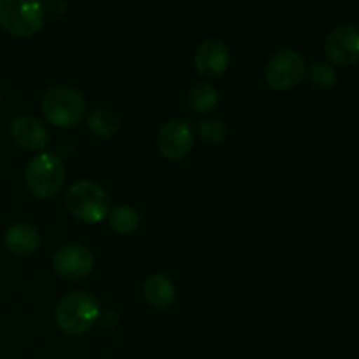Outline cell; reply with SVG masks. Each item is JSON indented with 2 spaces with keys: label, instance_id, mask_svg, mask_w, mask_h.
I'll list each match as a JSON object with an SVG mask.
<instances>
[{
  "label": "cell",
  "instance_id": "d6986e66",
  "mask_svg": "<svg viewBox=\"0 0 359 359\" xmlns=\"http://www.w3.org/2000/svg\"><path fill=\"white\" fill-rule=\"evenodd\" d=\"M42 11H44V16L46 14H51V16H60L67 11V2H62V0H51V2H46L41 4Z\"/></svg>",
  "mask_w": 359,
  "mask_h": 359
},
{
  "label": "cell",
  "instance_id": "ffe728a7",
  "mask_svg": "<svg viewBox=\"0 0 359 359\" xmlns=\"http://www.w3.org/2000/svg\"><path fill=\"white\" fill-rule=\"evenodd\" d=\"M98 319H102V325L104 326H114L116 323H118V314H116L114 311H107L100 316H98Z\"/></svg>",
  "mask_w": 359,
  "mask_h": 359
},
{
  "label": "cell",
  "instance_id": "ba28073f",
  "mask_svg": "<svg viewBox=\"0 0 359 359\" xmlns=\"http://www.w3.org/2000/svg\"><path fill=\"white\" fill-rule=\"evenodd\" d=\"M325 51L335 65H354L359 58V32L356 25L344 23L333 28L326 37Z\"/></svg>",
  "mask_w": 359,
  "mask_h": 359
},
{
  "label": "cell",
  "instance_id": "ac0fdd59",
  "mask_svg": "<svg viewBox=\"0 0 359 359\" xmlns=\"http://www.w3.org/2000/svg\"><path fill=\"white\" fill-rule=\"evenodd\" d=\"M198 133L205 142L209 144H221L224 142L226 139V125L224 121L216 118H209V119H203V121L198 123Z\"/></svg>",
  "mask_w": 359,
  "mask_h": 359
},
{
  "label": "cell",
  "instance_id": "277c9868",
  "mask_svg": "<svg viewBox=\"0 0 359 359\" xmlns=\"http://www.w3.org/2000/svg\"><path fill=\"white\" fill-rule=\"evenodd\" d=\"M25 182L37 198L48 200L58 195L65 182V168L60 158L51 153H41L28 161L25 168Z\"/></svg>",
  "mask_w": 359,
  "mask_h": 359
},
{
  "label": "cell",
  "instance_id": "e0dca14e",
  "mask_svg": "<svg viewBox=\"0 0 359 359\" xmlns=\"http://www.w3.org/2000/svg\"><path fill=\"white\" fill-rule=\"evenodd\" d=\"M309 76H311V83L314 84V88H318L321 91L333 90L337 86V83H339V76H337L335 69L325 62L312 63L311 70H309Z\"/></svg>",
  "mask_w": 359,
  "mask_h": 359
},
{
  "label": "cell",
  "instance_id": "3957f363",
  "mask_svg": "<svg viewBox=\"0 0 359 359\" xmlns=\"http://www.w3.org/2000/svg\"><path fill=\"white\" fill-rule=\"evenodd\" d=\"M42 112L53 126L72 128L86 112V100L74 88L65 84L51 86L42 97Z\"/></svg>",
  "mask_w": 359,
  "mask_h": 359
},
{
  "label": "cell",
  "instance_id": "8fae6325",
  "mask_svg": "<svg viewBox=\"0 0 359 359\" xmlns=\"http://www.w3.org/2000/svg\"><path fill=\"white\" fill-rule=\"evenodd\" d=\"M14 142L27 151L42 153L49 144V132L44 123L35 116H20L11 125Z\"/></svg>",
  "mask_w": 359,
  "mask_h": 359
},
{
  "label": "cell",
  "instance_id": "6da1fadb",
  "mask_svg": "<svg viewBox=\"0 0 359 359\" xmlns=\"http://www.w3.org/2000/svg\"><path fill=\"white\" fill-rule=\"evenodd\" d=\"M65 205L76 219L88 224L100 223L111 212L107 191L88 179H81L67 189Z\"/></svg>",
  "mask_w": 359,
  "mask_h": 359
},
{
  "label": "cell",
  "instance_id": "5bb4252c",
  "mask_svg": "<svg viewBox=\"0 0 359 359\" xmlns=\"http://www.w3.org/2000/svg\"><path fill=\"white\" fill-rule=\"evenodd\" d=\"M88 128L98 137H112L121 128V119L112 109L98 107L88 116Z\"/></svg>",
  "mask_w": 359,
  "mask_h": 359
},
{
  "label": "cell",
  "instance_id": "8992f818",
  "mask_svg": "<svg viewBox=\"0 0 359 359\" xmlns=\"http://www.w3.org/2000/svg\"><path fill=\"white\" fill-rule=\"evenodd\" d=\"M307 63L294 49H280L270 56L265 65V81L272 90L290 91L304 81Z\"/></svg>",
  "mask_w": 359,
  "mask_h": 359
},
{
  "label": "cell",
  "instance_id": "4fadbf2b",
  "mask_svg": "<svg viewBox=\"0 0 359 359\" xmlns=\"http://www.w3.org/2000/svg\"><path fill=\"white\" fill-rule=\"evenodd\" d=\"M144 297L154 309L167 311L175 302V286L163 273H154L144 283Z\"/></svg>",
  "mask_w": 359,
  "mask_h": 359
},
{
  "label": "cell",
  "instance_id": "5b68a950",
  "mask_svg": "<svg viewBox=\"0 0 359 359\" xmlns=\"http://www.w3.org/2000/svg\"><path fill=\"white\" fill-rule=\"evenodd\" d=\"M44 25V11L39 2L0 0V27L16 37H30Z\"/></svg>",
  "mask_w": 359,
  "mask_h": 359
},
{
  "label": "cell",
  "instance_id": "9c48e42d",
  "mask_svg": "<svg viewBox=\"0 0 359 359\" xmlns=\"http://www.w3.org/2000/svg\"><path fill=\"white\" fill-rule=\"evenodd\" d=\"M158 149L168 160H181L188 156L189 151L193 149V130L189 123L182 119H172L167 121L160 130H158Z\"/></svg>",
  "mask_w": 359,
  "mask_h": 359
},
{
  "label": "cell",
  "instance_id": "7c38bea8",
  "mask_svg": "<svg viewBox=\"0 0 359 359\" xmlns=\"http://www.w3.org/2000/svg\"><path fill=\"white\" fill-rule=\"evenodd\" d=\"M4 244L11 255L28 258V256L35 255L41 248V235H39L37 228H34L32 224L16 223L6 231Z\"/></svg>",
  "mask_w": 359,
  "mask_h": 359
},
{
  "label": "cell",
  "instance_id": "9a60e30c",
  "mask_svg": "<svg viewBox=\"0 0 359 359\" xmlns=\"http://www.w3.org/2000/svg\"><path fill=\"white\" fill-rule=\"evenodd\" d=\"M188 102L193 111L205 114V112L216 109L217 102H219V93H217V88L212 83H196L189 90Z\"/></svg>",
  "mask_w": 359,
  "mask_h": 359
},
{
  "label": "cell",
  "instance_id": "30bf717a",
  "mask_svg": "<svg viewBox=\"0 0 359 359\" xmlns=\"http://www.w3.org/2000/svg\"><path fill=\"white\" fill-rule=\"evenodd\" d=\"M195 67L198 74H202L203 77H209V79L223 76L230 67V51H228L226 44L221 42L219 39L203 41L196 48Z\"/></svg>",
  "mask_w": 359,
  "mask_h": 359
},
{
  "label": "cell",
  "instance_id": "52a82bcc",
  "mask_svg": "<svg viewBox=\"0 0 359 359\" xmlns=\"http://www.w3.org/2000/svg\"><path fill=\"white\" fill-rule=\"evenodd\" d=\"M93 265V255L83 244L62 245L53 256V269L65 280L84 279L91 273Z\"/></svg>",
  "mask_w": 359,
  "mask_h": 359
},
{
  "label": "cell",
  "instance_id": "2e32d148",
  "mask_svg": "<svg viewBox=\"0 0 359 359\" xmlns=\"http://www.w3.org/2000/svg\"><path fill=\"white\" fill-rule=\"evenodd\" d=\"M109 224L119 235L135 233L140 224V216L132 205H118L109 212Z\"/></svg>",
  "mask_w": 359,
  "mask_h": 359
},
{
  "label": "cell",
  "instance_id": "7a4b0ae2",
  "mask_svg": "<svg viewBox=\"0 0 359 359\" xmlns=\"http://www.w3.org/2000/svg\"><path fill=\"white\" fill-rule=\"evenodd\" d=\"M100 307L91 294L74 291L65 294L56 305V323L65 333L74 337L90 332L98 321Z\"/></svg>",
  "mask_w": 359,
  "mask_h": 359
}]
</instances>
